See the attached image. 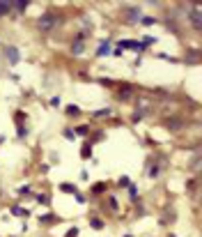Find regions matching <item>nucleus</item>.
Instances as JSON below:
<instances>
[{
    "label": "nucleus",
    "mask_w": 202,
    "mask_h": 237,
    "mask_svg": "<svg viewBox=\"0 0 202 237\" xmlns=\"http://www.w3.org/2000/svg\"><path fill=\"white\" fill-rule=\"evenodd\" d=\"M92 228H97V230H101V228H103V223H101V221H99V219H92Z\"/></svg>",
    "instance_id": "0eeeda50"
},
{
    "label": "nucleus",
    "mask_w": 202,
    "mask_h": 237,
    "mask_svg": "<svg viewBox=\"0 0 202 237\" xmlns=\"http://www.w3.org/2000/svg\"><path fill=\"white\" fill-rule=\"evenodd\" d=\"M83 49H85V46H83L80 39H76L74 44H71V53H83Z\"/></svg>",
    "instance_id": "20e7f679"
},
{
    "label": "nucleus",
    "mask_w": 202,
    "mask_h": 237,
    "mask_svg": "<svg viewBox=\"0 0 202 237\" xmlns=\"http://www.w3.org/2000/svg\"><path fill=\"white\" fill-rule=\"evenodd\" d=\"M9 5H11V2L2 0V2H0V14H7V12H9Z\"/></svg>",
    "instance_id": "423d86ee"
},
{
    "label": "nucleus",
    "mask_w": 202,
    "mask_h": 237,
    "mask_svg": "<svg viewBox=\"0 0 202 237\" xmlns=\"http://www.w3.org/2000/svg\"><path fill=\"white\" fill-rule=\"evenodd\" d=\"M195 7H193V12H191V26L193 28H200V12H198V5L200 2H193Z\"/></svg>",
    "instance_id": "f03ea898"
},
{
    "label": "nucleus",
    "mask_w": 202,
    "mask_h": 237,
    "mask_svg": "<svg viewBox=\"0 0 202 237\" xmlns=\"http://www.w3.org/2000/svg\"><path fill=\"white\" fill-rule=\"evenodd\" d=\"M129 94H131V90H126V88H124V90H122V94H120V97H122V99H129Z\"/></svg>",
    "instance_id": "1a4fd4ad"
},
{
    "label": "nucleus",
    "mask_w": 202,
    "mask_h": 237,
    "mask_svg": "<svg viewBox=\"0 0 202 237\" xmlns=\"http://www.w3.org/2000/svg\"><path fill=\"white\" fill-rule=\"evenodd\" d=\"M67 113H69V115H78V106H69Z\"/></svg>",
    "instance_id": "6e6552de"
},
{
    "label": "nucleus",
    "mask_w": 202,
    "mask_h": 237,
    "mask_svg": "<svg viewBox=\"0 0 202 237\" xmlns=\"http://www.w3.org/2000/svg\"><path fill=\"white\" fill-rule=\"evenodd\" d=\"M11 5H16V9L25 12V9H28V5H30V2H28V0H16V2H11Z\"/></svg>",
    "instance_id": "39448f33"
},
{
    "label": "nucleus",
    "mask_w": 202,
    "mask_h": 237,
    "mask_svg": "<svg viewBox=\"0 0 202 237\" xmlns=\"http://www.w3.org/2000/svg\"><path fill=\"white\" fill-rule=\"evenodd\" d=\"M55 23H57V16L53 14V12H46V14H41V16H39L37 28H39V30H51Z\"/></svg>",
    "instance_id": "f257e3e1"
},
{
    "label": "nucleus",
    "mask_w": 202,
    "mask_h": 237,
    "mask_svg": "<svg viewBox=\"0 0 202 237\" xmlns=\"http://www.w3.org/2000/svg\"><path fill=\"white\" fill-rule=\"evenodd\" d=\"M5 53H7V58H9V62H11V64H16V62L21 60L19 51H16V49H11V46H9V49H5Z\"/></svg>",
    "instance_id": "7ed1b4c3"
}]
</instances>
